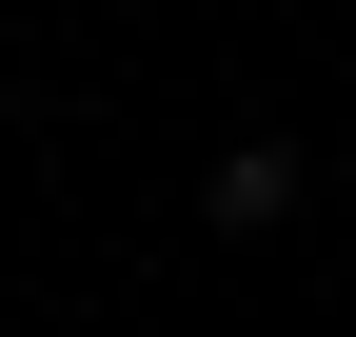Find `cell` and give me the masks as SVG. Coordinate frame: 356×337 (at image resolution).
<instances>
[{
    "mask_svg": "<svg viewBox=\"0 0 356 337\" xmlns=\"http://www.w3.org/2000/svg\"><path fill=\"white\" fill-rule=\"evenodd\" d=\"M297 219V139H238V159H218V238H277Z\"/></svg>",
    "mask_w": 356,
    "mask_h": 337,
    "instance_id": "obj_1",
    "label": "cell"
}]
</instances>
